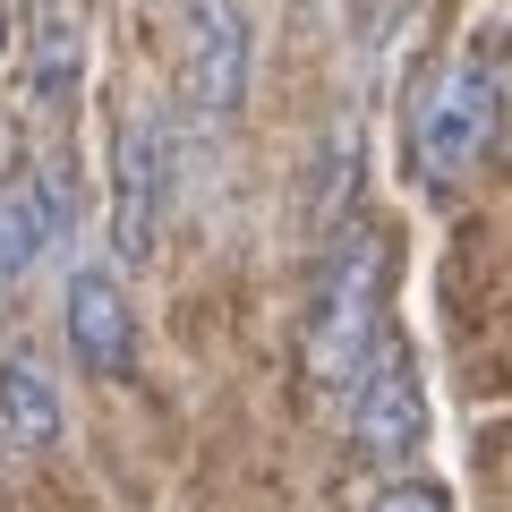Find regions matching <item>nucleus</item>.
Wrapping results in <instances>:
<instances>
[{
    "mask_svg": "<svg viewBox=\"0 0 512 512\" xmlns=\"http://www.w3.org/2000/svg\"><path fill=\"white\" fill-rule=\"evenodd\" d=\"M350 444L367 461H410L427 444V393H419V367H410L402 333H384V350L350 384Z\"/></svg>",
    "mask_w": 512,
    "mask_h": 512,
    "instance_id": "5",
    "label": "nucleus"
},
{
    "mask_svg": "<svg viewBox=\"0 0 512 512\" xmlns=\"http://www.w3.org/2000/svg\"><path fill=\"white\" fill-rule=\"evenodd\" d=\"M0 444H18V453H43L60 444V384L35 350H9L0 359Z\"/></svg>",
    "mask_w": 512,
    "mask_h": 512,
    "instance_id": "9",
    "label": "nucleus"
},
{
    "mask_svg": "<svg viewBox=\"0 0 512 512\" xmlns=\"http://www.w3.org/2000/svg\"><path fill=\"white\" fill-rule=\"evenodd\" d=\"M384 308H393V231L376 214L333 222L308 282V376L325 393H350L359 367L384 350Z\"/></svg>",
    "mask_w": 512,
    "mask_h": 512,
    "instance_id": "1",
    "label": "nucleus"
},
{
    "mask_svg": "<svg viewBox=\"0 0 512 512\" xmlns=\"http://www.w3.org/2000/svg\"><path fill=\"white\" fill-rule=\"evenodd\" d=\"M248 69H256L248 9L239 0H180V86H188L205 128H222L248 103Z\"/></svg>",
    "mask_w": 512,
    "mask_h": 512,
    "instance_id": "3",
    "label": "nucleus"
},
{
    "mask_svg": "<svg viewBox=\"0 0 512 512\" xmlns=\"http://www.w3.org/2000/svg\"><path fill=\"white\" fill-rule=\"evenodd\" d=\"M367 512H453V495H444L436 478H393V487H384Z\"/></svg>",
    "mask_w": 512,
    "mask_h": 512,
    "instance_id": "10",
    "label": "nucleus"
},
{
    "mask_svg": "<svg viewBox=\"0 0 512 512\" xmlns=\"http://www.w3.org/2000/svg\"><path fill=\"white\" fill-rule=\"evenodd\" d=\"M163 205H171V137L154 111H128L120 146H111V256L120 265H154Z\"/></svg>",
    "mask_w": 512,
    "mask_h": 512,
    "instance_id": "4",
    "label": "nucleus"
},
{
    "mask_svg": "<svg viewBox=\"0 0 512 512\" xmlns=\"http://www.w3.org/2000/svg\"><path fill=\"white\" fill-rule=\"evenodd\" d=\"M504 128V77L478 52H444L410 94V180L419 188H461L487 163Z\"/></svg>",
    "mask_w": 512,
    "mask_h": 512,
    "instance_id": "2",
    "label": "nucleus"
},
{
    "mask_svg": "<svg viewBox=\"0 0 512 512\" xmlns=\"http://www.w3.org/2000/svg\"><path fill=\"white\" fill-rule=\"evenodd\" d=\"M69 231V171H43V163H18L0 171V291H18L43 256L60 248Z\"/></svg>",
    "mask_w": 512,
    "mask_h": 512,
    "instance_id": "7",
    "label": "nucleus"
},
{
    "mask_svg": "<svg viewBox=\"0 0 512 512\" xmlns=\"http://www.w3.org/2000/svg\"><path fill=\"white\" fill-rule=\"evenodd\" d=\"M86 77V0H35L26 9V103L60 111Z\"/></svg>",
    "mask_w": 512,
    "mask_h": 512,
    "instance_id": "8",
    "label": "nucleus"
},
{
    "mask_svg": "<svg viewBox=\"0 0 512 512\" xmlns=\"http://www.w3.org/2000/svg\"><path fill=\"white\" fill-rule=\"evenodd\" d=\"M69 350L94 384L137 376V299H128L120 265H77L69 274Z\"/></svg>",
    "mask_w": 512,
    "mask_h": 512,
    "instance_id": "6",
    "label": "nucleus"
}]
</instances>
